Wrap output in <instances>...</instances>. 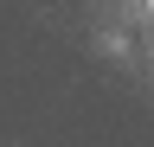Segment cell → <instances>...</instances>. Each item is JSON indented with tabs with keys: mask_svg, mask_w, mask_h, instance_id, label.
I'll return each mask as SVG.
<instances>
[{
	"mask_svg": "<svg viewBox=\"0 0 154 147\" xmlns=\"http://www.w3.org/2000/svg\"><path fill=\"white\" fill-rule=\"evenodd\" d=\"M148 7H154V0H148Z\"/></svg>",
	"mask_w": 154,
	"mask_h": 147,
	"instance_id": "cell-1",
	"label": "cell"
}]
</instances>
